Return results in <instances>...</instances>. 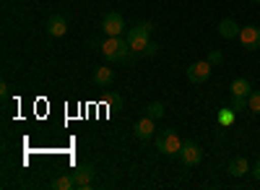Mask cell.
I'll return each instance as SVG.
<instances>
[{"instance_id": "3", "label": "cell", "mask_w": 260, "mask_h": 190, "mask_svg": "<svg viewBox=\"0 0 260 190\" xmlns=\"http://www.w3.org/2000/svg\"><path fill=\"white\" fill-rule=\"evenodd\" d=\"M154 141H156L159 154H164V156H177V154H180V149H182V138L177 136V131H172V128H167V131L156 133V136H154Z\"/></svg>"}, {"instance_id": "20", "label": "cell", "mask_w": 260, "mask_h": 190, "mask_svg": "<svg viewBox=\"0 0 260 190\" xmlns=\"http://www.w3.org/2000/svg\"><path fill=\"white\" fill-rule=\"evenodd\" d=\"M206 60L211 62V66H219V62H224V55H221V50H211Z\"/></svg>"}, {"instance_id": "6", "label": "cell", "mask_w": 260, "mask_h": 190, "mask_svg": "<svg viewBox=\"0 0 260 190\" xmlns=\"http://www.w3.org/2000/svg\"><path fill=\"white\" fill-rule=\"evenodd\" d=\"M180 159H182V164H185V167H195V164H201V159H203L201 146L195 143V141H182Z\"/></svg>"}, {"instance_id": "16", "label": "cell", "mask_w": 260, "mask_h": 190, "mask_svg": "<svg viewBox=\"0 0 260 190\" xmlns=\"http://www.w3.org/2000/svg\"><path fill=\"white\" fill-rule=\"evenodd\" d=\"M164 112H167V110H164V104H161V102H151L148 107H146V115H148V117H154V120L164 117Z\"/></svg>"}, {"instance_id": "17", "label": "cell", "mask_w": 260, "mask_h": 190, "mask_svg": "<svg viewBox=\"0 0 260 190\" xmlns=\"http://www.w3.org/2000/svg\"><path fill=\"white\" fill-rule=\"evenodd\" d=\"M234 117H237V112H234L232 107H224V110L219 112V122L224 125V128H226V125H232V122H234Z\"/></svg>"}, {"instance_id": "5", "label": "cell", "mask_w": 260, "mask_h": 190, "mask_svg": "<svg viewBox=\"0 0 260 190\" xmlns=\"http://www.w3.org/2000/svg\"><path fill=\"white\" fill-rule=\"evenodd\" d=\"M211 62L208 60H195L187 66V81L190 83H206L211 78Z\"/></svg>"}, {"instance_id": "7", "label": "cell", "mask_w": 260, "mask_h": 190, "mask_svg": "<svg viewBox=\"0 0 260 190\" xmlns=\"http://www.w3.org/2000/svg\"><path fill=\"white\" fill-rule=\"evenodd\" d=\"M240 42L247 52H257L260 50V29L257 26H242L240 29Z\"/></svg>"}, {"instance_id": "1", "label": "cell", "mask_w": 260, "mask_h": 190, "mask_svg": "<svg viewBox=\"0 0 260 190\" xmlns=\"http://www.w3.org/2000/svg\"><path fill=\"white\" fill-rule=\"evenodd\" d=\"M99 50H102V55H104L107 60H112V62L127 60V57H130V52H133L125 37H107V39L102 42V45H99Z\"/></svg>"}, {"instance_id": "4", "label": "cell", "mask_w": 260, "mask_h": 190, "mask_svg": "<svg viewBox=\"0 0 260 190\" xmlns=\"http://www.w3.org/2000/svg\"><path fill=\"white\" fill-rule=\"evenodd\" d=\"M102 31H104L107 37H122V34H125V18H122L120 13H115V11L104 13V18H102Z\"/></svg>"}, {"instance_id": "21", "label": "cell", "mask_w": 260, "mask_h": 190, "mask_svg": "<svg viewBox=\"0 0 260 190\" xmlns=\"http://www.w3.org/2000/svg\"><path fill=\"white\" fill-rule=\"evenodd\" d=\"M159 50H161V47L156 45V42H148V47L143 50V55H146V57H156V55H159Z\"/></svg>"}, {"instance_id": "10", "label": "cell", "mask_w": 260, "mask_h": 190, "mask_svg": "<svg viewBox=\"0 0 260 190\" xmlns=\"http://www.w3.org/2000/svg\"><path fill=\"white\" fill-rule=\"evenodd\" d=\"M47 34H50V37H57V39L68 34V21H65V16L52 13V16L47 18Z\"/></svg>"}, {"instance_id": "19", "label": "cell", "mask_w": 260, "mask_h": 190, "mask_svg": "<svg viewBox=\"0 0 260 190\" xmlns=\"http://www.w3.org/2000/svg\"><path fill=\"white\" fill-rule=\"evenodd\" d=\"M229 107L234 110V112H245L247 110V99H240V97H232V104Z\"/></svg>"}, {"instance_id": "24", "label": "cell", "mask_w": 260, "mask_h": 190, "mask_svg": "<svg viewBox=\"0 0 260 190\" xmlns=\"http://www.w3.org/2000/svg\"><path fill=\"white\" fill-rule=\"evenodd\" d=\"M255 3H257V6H260V0H255Z\"/></svg>"}, {"instance_id": "12", "label": "cell", "mask_w": 260, "mask_h": 190, "mask_svg": "<svg viewBox=\"0 0 260 190\" xmlns=\"http://www.w3.org/2000/svg\"><path fill=\"white\" fill-rule=\"evenodd\" d=\"M240 24H237L234 18H224L221 24H219V34L224 37V39H240Z\"/></svg>"}, {"instance_id": "13", "label": "cell", "mask_w": 260, "mask_h": 190, "mask_svg": "<svg viewBox=\"0 0 260 190\" xmlns=\"http://www.w3.org/2000/svg\"><path fill=\"white\" fill-rule=\"evenodd\" d=\"M252 94V83L247 78H234L232 81V97H240V99H247Z\"/></svg>"}, {"instance_id": "23", "label": "cell", "mask_w": 260, "mask_h": 190, "mask_svg": "<svg viewBox=\"0 0 260 190\" xmlns=\"http://www.w3.org/2000/svg\"><path fill=\"white\" fill-rule=\"evenodd\" d=\"M252 177H255V180H260V159H257V162H255V167H252Z\"/></svg>"}, {"instance_id": "8", "label": "cell", "mask_w": 260, "mask_h": 190, "mask_svg": "<svg viewBox=\"0 0 260 190\" xmlns=\"http://www.w3.org/2000/svg\"><path fill=\"white\" fill-rule=\"evenodd\" d=\"M73 177H76V187H78V190H86V187H91V182H94V177H96V170H94L91 164H78L76 172H73Z\"/></svg>"}, {"instance_id": "22", "label": "cell", "mask_w": 260, "mask_h": 190, "mask_svg": "<svg viewBox=\"0 0 260 190\" xmlns=\"http://www.w3.org/2000/svg\"><path fill=\"white\" fill-rule=\"evenodd\" d=\"M8 97H11V89H8V83H0V99L6 102Z\"/></svg>"}, {"instance_id": "2", "label": "cell", "mask_w": 260, "mask_h": 190, "mask_svg": "<svg viewBox=\"0 0 260 190\" xmlns=\"http://www.w3.org/2000/svg\"><path fill=\"white\" fill-rule=\"evenodd\" d=\"M125 39H127L130 50H133L136 55H143V50L148 47V42H151V24H148V21L136 24L130 31H125Z\"/></svg>"}, {"instance_id": "18", "label": "cell", "mask_w": 260, "mask_h": 190, "mask_svg": "<svg viewBox=\"0 0 260 190\" xmlns=\"http://www.w3.org/2000/svg\"><path fill=\"white\" fill-rule=\"evenodd\" d=\"M247 110L255 112V115H260V91H252L247 97Z\"/></svg>"}, {"instance_id": "11", "label": "cell", "mask_w": 260, "mask_h": 190, "mask_svg": "<svg viewBox=\"0 0 260 190\" xmlns=\"http://www.w3.org/2000/svg\"><path fill=\"white\" fill-rule=\"evenodd\" d=\"M226 172H229L232 177H245V175L250 172V162H247L245 156H234V159H229V164H226Z\"/></svg>"}, {"instance_id": "15", "label": "cell", "mask_w": 260, "mask_h": 190, "mask_svg": "<svg viewBox=\"0 0 260 190\" xmlns=\"http://www.w3.org/2000/svg\"><path fill=\"white\" fill-rule=\"evenodd\" d=\"M50 187L52 190H73L76 187V177L73 175H57V177H52Z\"/></svg>"}, {"instance_id": "9", "label": "cell", "mask_w": 260, "mask_h": 190, "mask_svg": "<svg viewBox=\"0 0 260 190\" xmlns=\"http://www.w3.org/2000/svg\"><path fill=\"white\" fill-rule=\"evenodd\" d=\"M133 133H136V138H141V141H151V138L156 136L154 117H141V120H136V125H133Z\"/></svg>"}, {"instance_id": "14", "label": "cell", "mask_w": 260, "mask_h": 190, "mask_svg": "<svg viewBox=\"0 0 260 190\" xmlns=\"http://www.w3.org/2000/svg\"><path fill=\"white\" fill-rule=\"evenodd\" d=\"M112 81H115V71L110 66H99L94 71V83H96V86H110Z\"/></svg>"}]
</instances>
